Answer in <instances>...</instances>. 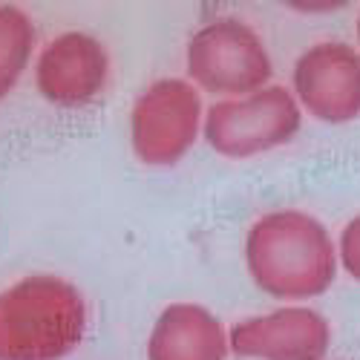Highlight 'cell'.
Listing matches in <instances>:
<instances>
[{
	"instance_id": "obj_1",
	"label": "cell",
	"mask_w": 360,
	"mask_h": 360,
	"mask_svg": "<svg viewBox=\"0 0 360 360\" xmlns=\"http://www.w3.org/2000/svg\"><path fill=\"white\" fill-rule=\"evenodd\" d=\"M245 268L259 291L277 300H309L332 288L338 248L317 217L285 207L248 228Z\"/></svg>"
},
{
	"instance_id": "obj_2",
	"label": "cell",
	"mask_w": 360,
	"mask_h": 360,
	"mask_svg": "<svg viewBox=\"0 0 360 360\" xmlns=\"http://www.w3.org/2000/svg\"><path fill=\"white\" fill-rule=\"evenodd\" d=\"M86 332L81 291L32 274L0 291V360H64Z\"/></svg>"
},
{
	"instance_id": "obj_3",
	"label": "cell",
	"mask_w": 360,
	"mask_h": 360,
	"mask_svg": "<svg viewBox=\"0 0 360 360\" xmlns=\"http://www.w3.org/2000/svg\"><path fill=\"white\" fill-rule=\"evenodd\" d=\"M300 127H303L300 104L291 89L280 84H268L251 96L217 101L202 124L207 144L225 159L262 156L288 144Z\"/></svg>"
},
{
	"instance_id": "obj_4",
	"label": "cell",
	"mask_w": 360,
	"mask_h": 360,
	"mask_svg": "<svg viewBox=\"0 0 360 360\" xmlns=\"http://www.w3.org/2000/svg\"><path fill=\"white\" fill-rule=\"evenodd\" d=\"M188 75L214 96H251L274 78L262 38L236 18L199 26L188 41Z\"/></svg>"
},
{
	"instance_id": "obj_5",
	"label": "cell",
	"mask_w": 360,
	"mask_h": 360,
	"mask_svg": "<svg viewBox=\"0 0 360 360\" xmlns=\"http://www.w3.org/2000/svg\"><path fill=\"white\" fill-rule=\"evenodd\" d=\"M202 127L199 89L182 78H159L136 98L130 112V144L147 167L179 165Z\"/></svg>"
},
{
	"instance_id": "obj_6",
	"label": "cell",
	"mask_w": 360,
	"mask_h": 360,
	"mask_svg": "<svg viewBox=\"0 0 360 360\" xmlns=\"http://www.w3.org/2000/svg\"><path fill=\"white\" fill-rule=\"evenodd\" d=\"M291 89L323 124H349L360 118V52L343 41H323L297 58Z\"/></svg>"
},
{
	"instance_id": "obj_7",
	"label": "cell",
	"mask_w": 360,
	"mask_h": 360,
	"mask_svg": "<svg viewBox=\"0 0 360 360\" xmlns=\"http://www.w3.org/2000/svg\"><path fill=\"white\" fill-rule=\"evenodd\" d=\"M228 343L248 360H323L332 346V326L309 306H283L233 323Z\"/></svg>"
},
{
	"instance_id": "obj_8",
	"label": "cell",
	"mask_w": 360,
	"mask_h": 360,
	"mask_svg": "<svg viewBox=\"0 0 360 360\" xmlns=\"http://www.w3.org/2000/svg\"><path fill=\"white\" fill-rule=\"evenodd\" d=\"M107 72L110 58L101 41L81 29H70L52 38L38 55L35 86L49 104L75 110L101 93Z\"/></svg>"
},
{
	"instance_id": "obj_9",
	"label": "cell",
	"mask_w": 360,
	"mask_h": 360,
	"mask_svg": "<svg viewBox=\"0 0 360 360\" xmlns=\"http://www.w3.org/2000/svg\"><path fill=\"white\" fill-rule=\"evenodd\" d=\"M228 328L199 303L167 306L147 338V360H225Z\"/></svg>"
},
{
	"instance_id": "obj_10",
	"label": "cell",
	"mask_w": 360,
	"mask_h": 360,
	"mask_svg": "<svg viewBox=\"0 0 360 360\" xmlns=\"http://www.w3.org/2000/svg\"><path fill=\"white\" fill-rule=\"evenodd\" d=\"M35 44V26L20 6L0 4V98L12 93Z\"/></svg>"
},
{
	"instance_id": "obj_11",
	"label": "cell",
	"mask_w": 360,
	"mask_h": 360,
	"mask_svg": "<svg viewBox=\"0 0 360 360\" xmlns=\"http://www.w3.org/2000/svg\"><path fill=\"white\" fill-rule=\"evenodd\" d=\"M338 259L343 265V271L360 283V214L352 217L343 231H340V239H338Z\"/></svg>"
},
{
	"instance_id": "obj_12",
	"label": "cell",
	"mask_w": 360,
	"mask_h": 360,
	"mask_svg": "<svg viewBox=\"0 0 360 360\" xmlns=\"http://www.w3.org/2000/svg\"><path fill=\"white\" fill-rule=\"evenodd\" d=\"M357 41H360V15H357Z\"/></svg>"
}]
</instances>
